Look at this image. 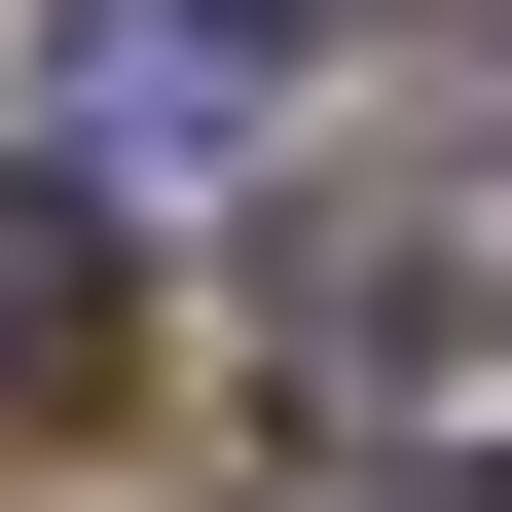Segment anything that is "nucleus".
<instances>
[{
  "instance_id": "f257e3e1",
  "label": "nucleus",
  "mask_w": 512,
  "mask_h": 512,
  "mask_svg": "<svg viewBox=\"0 0 512 512\" xmlns=\"http://www.w3.org/2000/svg\"><path fill=\"white\" fill-rule=\"evenodd\" d=\"M74 366H110V220L0 147V403H74Z\"/></svg>"
},
{
  "instance_id": "f03ea898",
  "label": "nucleus",
  "mask_w": 512,
  "mask_h": 512,
  "mask_svg": "<svg viewBox=\"0 0 512 512\" xmlns=\"http://www.w3.org/2000/svg\"><path fill=\"white\" fill-rule=\"evenodd\" d=\"M366 512H512V476H476V439H439V476H366Z\"/></svg>"
},
{
  "instance_id": "7ed1b4c3",
  "label": "nucleus",
  "mask_w": 512,
  "mask_h": 512,
  "mask_svg": "<svg viewBox=\"0 0 512 512\" xmlns=\"http://www.w3.org/2000/svg\"><path fill=\"white\" fill-rule=\"evenodd\" d=\"M256 37H366V0H256Z\"/></svg>"
}]
</instances>
